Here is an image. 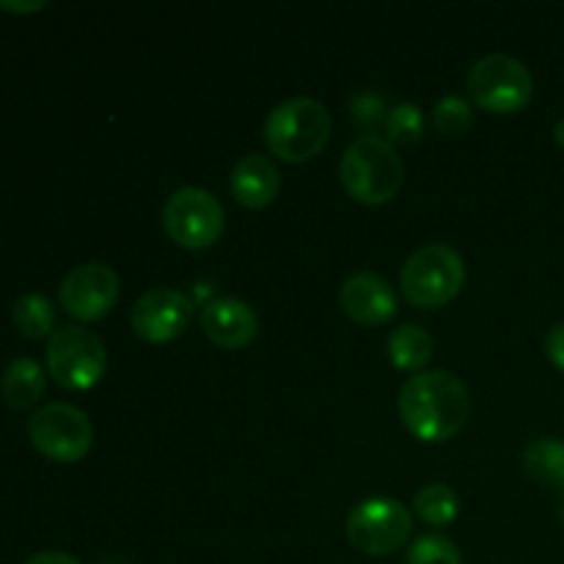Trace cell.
<instances>
[{"mask_svg":"<svg viewBox=\"0 0 564 564\" xmlns=\"http://www.w3.org/2000/svg\"><path fill=\"white\" fill-rule=\"evenodd\" d=\"M402 424L424 444H444L466 427L471 416V394L466 383L449 372L413 375L397 400Z\"/></svg>","mask_w":564,"mask_h":564,"instance_id":"1","label":"cell"},{"mask_svg":"<svg viewBox=\"0 0 564 564\" xmlns=\"http://www.w3.org/2000/svg\"><path fill=\"white\" fill-rule=\"evenodd\" d=\"M339 176L350 198H356L358 204L378 207L397 196L405 169H402L400 154L389 138L364 132L345 149Z\"/></svg>","mask_w":564,"mask_h":564,"instance_id":"2","label":"cell"},{"mask_svg":"<svg viewBox=\"0 0 564 564\" xmlns=\"http://www.w3.org/2000/svg\"><path fill=\"white\" fill-rule=\"evenodd\" d=\"M330 138V113L319 99L292 97L264 119V143L284 163L317 158Z\"/></svg>","mask_w":564,"mask_h":564,"instance_id":"3","label":"cell"},{"mask_svg":"<svg viewBox=\"0 0 564 564\" xmlns=\"http://www.w3.org/2000/svg\"><path fill=\"white\" fill-rule=\"evenodd\" d=\"M466 284V262L446 242H430L402 264L400 286L416 308H441L455 301Z\"/></svg>","mask_w":564,"mask_h":564,"instance_id":"4","label":"cell"},{"mask_svg":"<svg viewBox=\"0 0 564 564\" xmlns=\"http://www.w3.org/2000/svg\"><path fill=\"white\" fill-rule=\"evenodd\" d=\"M468 94L474 105L490 113H521L534 94L532 72L512 55H485L468 72Z\"/></svg>","mask_w":564,"mask_h":564,"instance_id":"5","label":"cell"},{"mask_svg":"<svg viewBox=\"0 0 564 564\" xmlns=\"http://www.w3.org/2000/svg\"><path fill=\"white\" fill-rule=\"evenodd\" d=\"M413 516L397 499H367L345 521L347 543L367 556H389L408 543Z\"/></svg>","mask_w":564,"mask_h":564,"instance_id":"6","label":"cell"},{"mask_svg":"<svg viewBox=\"0 0 564 564\" xmlns=\"http://www.w3.org/2000/svg\"><path fill=\"white\" fill-rule=\"evenodd\" d=\"M108 350L102 339L86 328H61L47 341V372L69 391H86L102 380Z\"/></svg>","mask_w":564,"mask_h":564,"instance_id":"7","label":"cell"},{"mask_svg":"<svg viewBox=\"0 0 564 564\" xmlns=\"http://www.w3.org/2000/svg\"><path fill=\"white\" fill-rule=\"evenodd\" d=\"M224 207L204 187H180L169 196L163 209V226L176 246L187 251H204L224 235Z\"/></svg>","mask_w":564,"mask_h":564,"instance_id":"8","label":"cell"},{"mask_svg":"<svg viewBox=\"0 0 564 564\" xmlns=\"http://www.w3.org/2000/svg\"><path fill=\"white\" fill-rule=\"evenodd\" d=\"M28 438L55 463H77L94 444V427L86 413L66 402H50L39 408L28 422Z\"/></svg>","mask_w":564,"mask_h":564,"instance_id":"9","label":"cell"},{"mask_svg":"<svg viewBox=\"0 0 564 564\" xmlns=\"http://www.w3.org/2000/svg\"><path fill=\"white\" fill-rule=\"evenodd\" d=\"M58 301L69 317L94 323L102 319L119 301V275L102 262H88L61 281Z\"/></svg>","mask_w":564,"mask_h":564,"instance_id":"10","label":"cell"},{"mask_svg":"<svg viewBox=\"0 0 564 564\" xmlns=\"http://www.w3.org/2000/svg\"><path fill=\"white\" fill-rule=\"evenodd\" d=\"M193 319V301L180 290H160L143 292L130 312V325L138 339L152 341V345H165L187 330Z\"/></svg>","mask_w":564,"mask_h":564,"instance_id":"11","label":"cell"},{"mask_svg":"<svg viewBox=\"0 0 564 564\" xmlns=\"http://www.w3.org/2000/svg\"><path fill=\"white\" fill-rule=\"evenodd\" d=\"M341 308L358 325H386L397 317V292L383 275L356 273L341 284Z\"/></svg>","mask_w":564,"mask_h":564,"instance_id":"12","label":"cell"},{"mask_svg":"<svg viewBox=\"0 0 564 564\" xmlns=\"http://www.w3.org/2000/svg\"><path fill=\"white\" fill-rule=\"evenodd\" d=\"M202 328L218 347L240 350L257 339L259 317L240 297H215L204 306Z\"/></svg>","mask_w":564,"mask_h":564,"instance_id":"13","label":"cell"},{"mask_svg":"<svg viewBox=\"0 0 564 564\" xmlns=\"http://www.w3.org/2000/svg\"><path fill=\"white\" fill-rule=\"evenodd\" d=\"M281 191L279 165L268 154H246L231 171V196L248 209H262L273 204Z\"/></svg>","mask_w":564,"mask_h":564,"instance_id":"14","label":"cell"},{"mask_svg":"<svg viewBox=\"0 0 564 564\" xmlns=\"http://www.w3.org/2000/svg\"><path fill=\"white\" fill-rule=\"evenodd\" d=\"M47 389V378H44L42 364L33 358H17L6 367L3 383H0V394L11 411H28L36 405Z\"/></svg>","mask_w":564,"mask_h":564,"instance_id":"15","label":"cell"},{"mask_svg":"<svg viewBox=\"0 0 564 564\" xmlns=\"http://www.w3.org/2000/svg\"><path fill=\"white\" fill-rule=\"evenodd\" d=\"M523 468L540 485L562 490L564 494V441L538 438L523 449Z\"/></svg>","mask_w":564,"mask_h":564,"instance_id":"16","label":"cell"},{"mask_svg":"<svg viewBox=\"0 0 564 564\" xmlns=\"http://www.w3.org/2000/svg\"><path fill=\"white\" fill-rule=\"evenodd\" d=\"M433 336L419 325H402L389 336V361L402 372H416L433 358Z\"/></svg>","mask_w":564,"mask_h":564,"instance_id":"17","label":"cell"},{"mask_svg":"<svg viewBox=\"0 0 564 564\" xmlns=\"http://www.w3.org/2000/svg\"><path fill=\"white\" fill-rule=\"evenodd\" d=\"M11 319L25 339H44L55 334V308L44 295H22L11 308Z\"/></svg>","mask_w":564,"mask_h":564,"instance_id":"18","label":"cell"},{"mask_svg":"<svg viewBox=\"0 0 564 564\" xmlns=\"http://www.w3.org/2000/svg\"><path fill=\"white\" fill-rule=\"evenodd\" d=\"M413 510H416V516L427 527H446L460 512V499H457V494L449 485H424L416 494V499H413Z\"/></svg>","mask_w":564,"mask_h":564,"instance_id":"19","label":"cell"},{"mask_svg":"<svg viewBox=\"0 0 564 564\" xmlns=\"http://www.w3.org/2000/svg\"><path fill=\"white\" fill-rule=\"evenodd\" d=\"M386 132H389L391 143H411L422 141L424 135V113L419 105L413 102H400L397 108H391L386 113Z\"/></svg>","mask_w":564,"mask_h":564,"instance_id":"20","label":"cell"},{"mask_svg":"<svg viewBox=\"0 0 564 564\" xmlns=\"http://www.w3.org/2000/svg\"><path fill=\"white\" fill-rule=\"evenodd\" d=\"M433 124L438 127V132H444V135H463V132L471 130L474 124L471 102L457 97V94L438 99L433 108Z\"/></svg>","mask_w":564,"mask_h":564,"instance_id":"21","label":"cell"},{"mask_svg":"<svg viewBox=\"0 0 564 564\" xmlns=\"http://www.w3.org/2000/svg\"><path fill=\"white\" fill-rule=\"evenodd\" d=\"M408 564H463V556L449 538L424 534L408 551Z\"/></svg>","mask_w":564,"mask_h":564,"instance_id":"22","label":"cell"},{"mask_svg":"<svg viewBox=\"0 0 564 564\" xmlns=\"http://www.w3.org/2000/svg\"><path fill=\"white\" fill-rule=\"evenodd\" d=\"M383 99L378 94H361V97L352 99V116H356L358 124L375 127L383 119Z\"/></svg>","mask_w":564,"mask_h":564,"instance_id":"23","label":"cell"},{"mask_svg":"<svg viewBox=\"0 0 564 564\" xmlns=\"http://www.w3.org/2000/svg\"><path fill=\"white\" fill-rule=\"evenodd\" d=\"M545 352H549L551 364L564 372V323L554 325L549 330V336H545Z\"/></svg>","mask_w":564,"mask_h":564,"instance_id":"24","label":"cell"},{"mask_svg":"<svg viewBox=\"0 0 564 564\" xmlns=\"http://www.w3.org/2000/svg\"><path fill=\"white\" fill-rule=\"evenodd\" d=\"M25 564H80L72 554L64 551H42V554H33Z\"/></svg>","mask_w":564,"mask_h":564,"instance_id":"25","label":"cell"},{"mask_svg":"<svg viewBox=\"0 0 564 564\" xmlns=\"http://www.w3.org/2000/svg\"><path fill=\"white\" fill-rule=\"evenodd\" d=\"M44 6H47V3H42V0H36V3H3V0H0V9L14 11V14H28V11L44 9Z\"/></svg>","mask_w":564,"mask_h":564,"instance_id":"26","label":"cell"},{"mask_svg":"<svg viewBox=\"0 0 564 564\" xmlns=\"http://www.w3.org/2000/svg\"><path fill=\"white\" fill-rule=\"evenodd\" d=\"M554 138H556V143H560V147L564 149V119L556 121V127H554Z\"/></svg>","mask_w":564,"mask_h":564,"instance_id":"27","label":"cell"},{"mask_svg":"<svg viewBox=\"0 0 564 564\" xmlns=\"http://www.w3.org/2000/svg\"><path fill=\"white\" fill-rule=\"evenodd\" d=\"M560 518H562V523H564V499H562V510H560Z\"/></svg>","mask_w":564,"mask_h":564,"instance_id":"28","label":"cell"}]
</instances>
